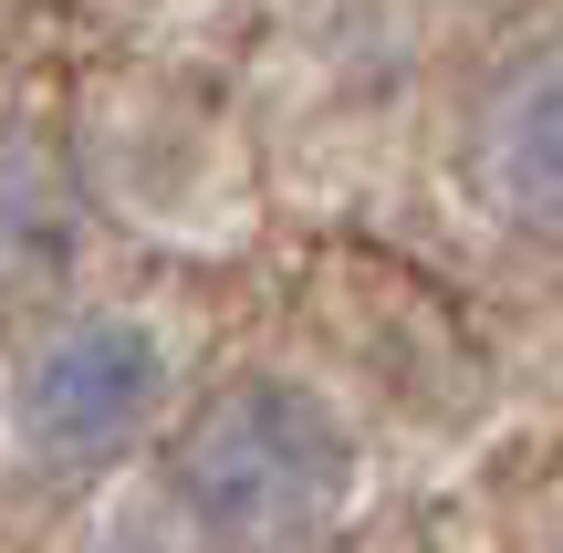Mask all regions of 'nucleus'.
Returning <instances> with one entry per match:
<instances>
[{"label": "nucleus", "instance_id": "nucleus-3", "mask_svg": "<svg viewBox=\"0 0 563 553\" xmlns=\"http://www.w3.org/2000/svg\"><path fill=\"white\" fill-rule=\"evenodd\" d=\"M481 178L511 230L563 241V42L501 74V95L481 115Z\"/></svg>", "mask_w": 563, "mask_h": 553}, {"label": "nucleus", "instance_id": "nucleus-4", "mask_svg": "<svg viewBox=\"0 0 563 553\" xmlns=\"http://www.w3.org/2000/svg\"><path fill=\"white\" fill-rule=\"evenodd\" d=\"M84 251V199L42 136H0V292H53Z\"/></svg>", "mask_w": 563, "mask_h": 553}, {"label": "nucleus", "instance_id": "nucleus-2", "mask_svg": "<svg viewBox=\"0 0 563 553\" xmlns=\"http://www.w3.org/2000/svg\"><path fill=\"white\" fill-rule=\"evenodd\" d=\"M167 397V345L125 313H74L11 366V450L42 471H104L115 450H136L146 418Z\"/></svg>", "mask_w": 563, "mask_h": 553}, {"label": "nucleus", "instance_id": "nucleus-1", "mask_svg": "<svg viewBox=\"0 0 563 553\" xmlns=\"http://www.w3.org/2000/svg\"><path fill=\"white\" fill-rule=\"evenodd\" d=\"M167 491H178V512L199 522L209 543L272 553V543H302V533H323V522L344 512V491H355V439H344V418L323 408L313 387H292V376H230L178 429Z\"/></svg>", "mask_w": 563, "mask_h": 553}]
</instances>
